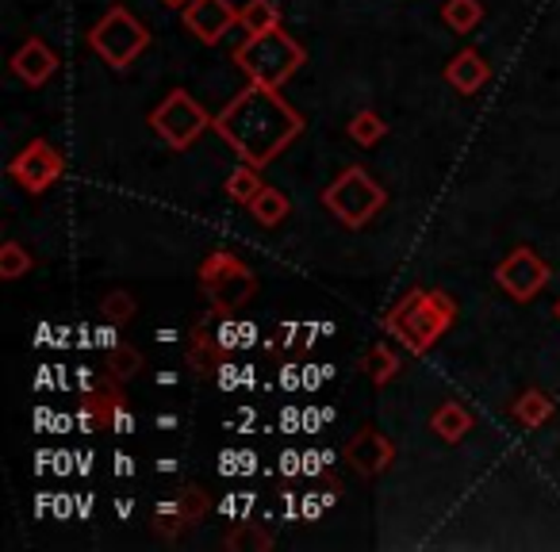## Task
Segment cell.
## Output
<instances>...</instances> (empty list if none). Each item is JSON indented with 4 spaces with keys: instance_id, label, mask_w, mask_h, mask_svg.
Masks as SVG:
<instances>
[{
    "instance_id": "obj_1",
    "label": "cell",
    "mask_w": 560,
    "mask_h": 552,
    "mask_svg": "<svg viewBox=\"0 0 560 552\" xmlns=\"http://www.w3.org/2000/svg\"><path fill=\"white\" fill-rule=\"evenodd\" d=\"M211 127H215V134L242 157V162L265 169V165L277 162V157L300 139L304 116L280 96V89L254 85V81H249V85L219 111Z\"/></svg>"
},
{
    "instance_id": "obj_2",
    "label": "cell",
    "mask_w": 560,
    "mask_h": 552,
    "mask_svg": "<svg viewBox=\"0 0 560 552\" xmlns=\"http://www.w3.org/2000/svg\"><path fill=\"white\" fill-rule=\"evenodd\" d=\"M457 322V304L442 289H411L388 315L384 330L404 345L407 353H427L434 342H442L445 330Z\"/></svg>"
},
{
    "instance_id": "obj_3",
    "label": "cell",
    "mask_w": 560,
    "mask_h": 552,
    "mask_svg": "<svg viewBox=\"0 0 560 552\" xmlns=\"http://www.w3.org/2000/svg\"><path fill=\"white\" fill-rule=\"evenodd\" d=\"M304 62H307V50L300 47L284 27L246 35V39L234 47V66H238V70L246 73V81H254V85L280 89L289 78H296Z\"/></svg>"
},
{
    "instance_id": "obj_4",
    "label": "cell",
    "mask_w": 560,
    "mask_h": 552,
    "mask_svg": "<svg viewBox=\"0 0 560 552\" xmlns=\"http://www.w3.org/2000/svg\"><path fill=\"white\" fill-rule=\"evenodd\" d=\"M196 281H200L203 300H208L215 312H242V307L257 296V289H261L257 272L249 269L242 257H234L231 249H211L200 261Z\"/></svg>"
},
{
    "instance_id": "obj_5",
    "label": "cell",
    "mask_w": 560,
    "mask_h": 552,
    "mask_svg": "<svg viewBox=\"0 0 560 552\" xmlns=\"http://www.w3.org/2000/svg\"><path fill=\"white\" fill-rule=\"evenodd\" d=\"M384 203H388V192H384L381 180H376L369 169H361V165L342 169L327 188H323V208H327L342 226H350V231L373 223V219L384 211Z\"/></svg>"
},
{
    "instance_id": "obj_6",
    "label": "cell",
    "mask_w": 560,
    "mask_h": 552,
    "mask_svg": "<svg viewBox=\"0 0 560 552\" xmlns=\"http://www.w3.org/2000/svg\"><path fill=\"white\" fill-rule=\"evenodd\" d=\"M89 47H93V55L101 58L104 66L127 70V66L150 47V32L131 9L112 4V9L93 24V32H89Z\"/></svg>"
},
{
    "instance_id": "obj_7",
    "label": "cell",
    "mask_w": 560,
    "mask_h": 552,
    "mask_svg": "<svg viewBox=\"0 0 560 552\" xmlns=\"http://www.w3.org/2000/svg\"><path fill=\"white\" fill-rule=\"evenodd\" d=\"M211 124H215V119H211L208 111H203V104L196 101L192 93H185V89H170V93L162 96V104L150 111V127H154V134L170 150H188L203 131H211Z\"/></svg>"
},
{
    "instance_id": "obj_8",
    "label": "cell",
    "mask_w": 560,
    "mask_h": 552,
    "mask_svg": "<svg viewBox=\"0 0 560 552\" xmlns=\"http://www.w3.org/2000/svg\"><path fill=\"white\" fill-rule=\"evenodd\" d=\"M549 277L552 272H549V265H545V257L529 246H514L511 254L495 265V284L511 300H518V304H529V300L541 296Z\"/></svg>"
},
{
    "instance_id": "obj_9",
    "label": "cell",
    "mask_w": 560,
    "mask_h": 552,
    "mask_svg": "<svg viewBox=\"0 0 560 552\" xmlns=\"http://www.w3.org/2000/svg\"><path fill=\"white\" fill-rule=\"evenodd\" d=\"M62 173H66L62 150H55L47 139H32L9 162V177L16 180V185L24 188V192H32V196L47 192V188L55 185V180H62Z\"/></svg>"
},
{
    "instance_id": "obj_10",
    "label": "cell",
    "mask_w": 560,
    "mask_h": 552,
    "mask_svg": "<svg viewBox=\"0 0 560 552\" xmlns=\"http://www.w3.org/2000/svg\"><path fill=\"white\" fill-rule=\"evenodd\" d=\"M180 24L188 27V35L203 43V47H215L234 24H238V9L231 0H188L180 9Z\"/></svg>"
},
{
    "instance_id": "obj_11",
    "label": "cell",
    "mask_w": 560,
    "mask_h": 552,
    "mask_svg": "<svg viewBox=\"0 0 560 552\" xmlns=\"http://www.w3.org/2000/svg\"><path fill=\"white\" fill-rule=\"evenodd\" d=\"M208 510H211L208 491L196 488V483H188V488H180L177 495H170L165 503H158V510H154V529H158L162 537H177L180 529H192L196 521H200Z\"/></svg>"
},
{
    "instance_id": "obj_12",
    "label": "cell",
    "mask_w": 560,
    "mask_h": 552,
    "mask_svg": "<svg viewBox=\"0 0 560 552\" xmlns=\"http://www.w3.org/2000/svg\"><path fill=\"white\" fill-rule=\"evenodd\" d=\"M342 457L358 475H381V472H388V465L396 460V445H392L381 430L361 426L358 434L346 442Z\"/></svg>"
},
{
    "instance_id": "obj_13",
    "label": "cell",
    "mask_w": 560,
    "mask_h": 552,
    "mask_svg": "<svg viewBox=\"0 0 560 552\" xmlns=\"http://www.w3.org/2000/svg\"><path fill=\"white\" fill-rule=\"evenodd\" d=\"M12 73H16L24 85H32V89H43L50 78H55V70H58V55L47 47L43 39H27V43H20V50L12 55Z\"/></svg>"
},
{
    "instance_id": "obj_14",
    "label": "cell",
    "mask_w": 560,
    "mask_h": 552,
    "mask_svg": "<svg viewBox=\"0 0 560 552\" xmlns=\"http://www.w3.org/2000/svg\"><path fill=\"white\" fill-rule=\"evenodd\" d=\"M488 78H491L488 62H483V55L472 47H465L460 55H453L450 66H445V81H450V89H457L460 96L480 93V89L488 85Z\"/></svg>"
},
{
    "instance_id": "obj_15",
    "label": "cell",
    "mask_w": 560,
    "mask_h": 552,
    "mask_svg": "<svg viewBox=\"0 0 560 552\" xmlns=\"http://www.w3.org/2000/svg\"><path fill=\"white\" fill-rule=\"evenodd\" d=\"M185 361L200 380H211V376L223 368V345L215 342V334L208 330V322H196L192 327L188 345H185Z\"/></svg>"
},
{
    "instance_id": "obj_16",
    "label": "cell",
    "mask_w": 560,
    "mask_h": 552,
    "mask_svg": "<svg viewBox=\"0 0 560 552\" xmlns=\"http://www.w3.org/2000/svg\"><path fill=\"white\" fill-rule=\"evenodd\" d=\"M430 430H434L445 445H460L468 434H472V414H468L460 403H442L434 414H430Z\"/></svg>"
},
{
    "instance_id": "obj_17",
    "label": "cell",
    "mask_w": 560,
    "mask_h": 552,
    "mask_svg": "<svg viewBox=\"0 0 560 552\" xmlns=\"http://www.w3.org/2000/svg\"><path fill=\"white\" fill-rule=\"evenodd\" d=\"M552 411H557V403H552V399L545 396L541 388H529V391H522V396L511 403L514 422H522V426H526V430L545 426V422L552 419Z\"/></svg>"
},
{
    "instance_id": "obj_18",
    "label": "cell",
    "mask_w": 560,
    "mask_h": 552,
    "mask_svg": "<svg viewBox=\"0 0 560 552\" xmlns=\"http://www.w3.org/2000/svg\"><path fill=\"white\" fill-rule=\"evenodd\" d=\"M249 215H254L261 226H280L284 219L292 215V200L284 192H280V188L265 185L261 192H257V200L249 203Z\"/></svg>"
},
{
    "instance_id": "obj_19",
    "label": "cell",
    "mask_w": 560,
    "mask_h": 552,
    "mask_svg": "<svg viewBox=\"0 0 560 552\" xmlns=\"http://www.w3.org/2000/svg\"><path fill=\"white\" fill-rule=\"evenodd\" d=\"M238 27L246 35H261L280 27V4L277 0H246L238 9Z\"/></svg>"
},
{
    "instance_id": "obj_20",
    "label": "cell",
    "mask_w": 560,
    "mask_h": 552,
    "mask_svg": "<svg viewBox=\"0 0 560 552\" xmlns=\"http://www.w3.org/2000/svg\"><path fill=\"white\" fill-rule=\"evenodd\" d=\"M361 373L369 376V384H376V388H384V384H392L399 376V357L392 353L388 342H376L373 350L361 357Z\"/></svg>"
},
{
    "instance_id": "obj_21",
    "label": "cell",
    "mask_w": 560,
    "mask_h": 552,
    "mask_svg": "<svg viewBox=\"0 0 560 552\" xmlns=\"http://www.w3.org/2000/svg\"><path fill=\"white\" fill-rule=\"evenodd\" d=\"M104 373H108L112 380H119V384L135 380V376L142 373V353L135 350V345H127V342H112L108 353H104Z\"/></svg>"
},
{
    "instance_id": "obj_22",
    "label": "cell",
    "mask_w": 560,
    "mask_h": 552,
    "mask_svg": "<svg viewBox=\"0 0 560 552\" xmlns=\"http://www.w3.org/2000/svg\"><path fill=\"white\" fill-rule=\"evenodd\" d=\"M442 20H445V27H450V32L468 35L483 20V4H480V0H445Z\"/></svg>"
},
{
    "instance_id": "obj_23",
    "label": "cell",
    "mask_w": 560,
    "mask_h": 552,
    "mask_svg": "<svg viewBox=\"0 0 560 552\" xmlns=\"http://www.w3.org/2000/svg\"><path fill=\"white\" fill-rule=\"evenodd\" d=\"M226 196H231L234 203H242V208H249V203L257 200V192H261V177H257V165H249V162H242L238 169L226 177Z\"/></svg>"
},
{
    "instance_id": "obj_24",
    "label": "cell",
    "mask_w": 560,
    "mask_h": 552,
    "mask_svg": "<svg viewBox=\"0 0 560 552\" xmlns=\"http://www.w3.org/2000/svg\"><path fill=\"white\" fill-rule=\"evenodd\" d=\"M124 403H127V399H124V391H119V380H112V376H108L104 391H96L93 403H89V411H93V426L96 430H112V422H116V411Z\"/></svg>"
},
{
    "instance_id": "obj_25",
    "label": "cell",
    "mask_w": 560,
    "mask_h": 552,
    "mask_svg": "<svg viewBox=\"0 0 560 552\" xmlns=\"http://www.w3.org/2000/svg\"><path fill=\"white\" fill-rule=\"evenodd\" d=\"M272 537L265 533L261 526H249V521H242V526H234L231 533H226V541H223V549H231V552H269L272 549Z\"/></svg>"
},
{
    "instance_id": "obj_26",
    "label": "cell",
    "mask_w": 560,
    "mask_h": 552,
    "mask_svg": "<svg viewBox=\"0 0 560 552\" xmlns=\"http://www.w3.org/2000/svg\"><path fill=\"white\" fill-rule=\"evenodd\" d=\"M32 265H35L32 249H24L20 242H4L0 246V277L4 281H20L24 272H32Z\"/></svg>"
},
{
    "instance_id": "obj_27",
    "label": "cell",
    "mask_w": 560,
    "mask_h": 552,
    "mask_svg": "<svg viewBox=\"0 0 560 552\" xmlns=\"http://www.w3.org/2000/svg\"><path fill=\"white\" fill-rule=\"evenodd\" d=\"M135 312H139V304H135L131 292H108V296L101 300V315L108 327H127V322L135 319Z\"/></svg>"
},
{
    "instance_id": "obj_28",
    "label": "cell",
    "mask_w": 560,
    "mask_h": 552,
    "mask_svg": "<svg viewBox=\"0 0 560 552\" xmlns=\"http://www.w3.org/2000/svg\"><path fill=\"white\" fill-rule=\"evenodd\" d=\"M388 134V124H384L376 111H358V116L350 119V139L358 142V146H376V142Z\"/></svg>"
},
{
    "instance_id": "obj_29",
    "label": "cell",
    "mask_w": 560,
    "mask_h": 552,
    "mask_svg": "<svg viewBox=\"0 0 560 552\" xmlns=\"http://www.w3.org/2000/svg\"><path fill=\"white\" fill-rule=\"evenodd\" d=\"M158 4H165V9H185L188 0H158Z\"/></svg>"
},
{
    "instance_id": "obj_30",
    "label": "cell",
    "mask_w": 560,
    "mask_h": 552,
    "mask_svg": "<svg viewBox=\"0 0 560 552\" xmlns=\"http://www.w3.org/2000/svg\"><path fill=\"white\" fill-rule=\"evenodd\" d=\"M557 319H560V304H557Z\"/></svg>"
}]
</instances>
